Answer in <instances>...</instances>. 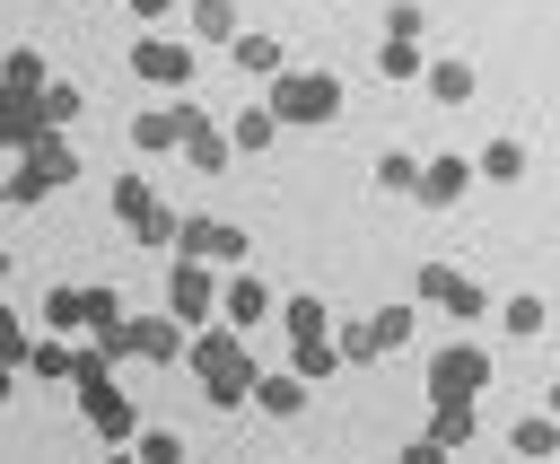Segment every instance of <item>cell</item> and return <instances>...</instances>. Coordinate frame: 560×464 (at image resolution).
Here are the masks:
<instances>
[{
  "mask_svg": "<svg viewBox=\"0 0 560 464\" xmlns=\"http://www.w3.org/2000/svg\"><path fill=\"white\" fill-rule=\"evenodd\" d=\"M411 333H420V306H376L359 324V350L368 359H394V350H411Z\"/></svg>",
  "mask_w": 560,
  "mask_h": 464,
  "instance_id": "14",
  "label": "cell"
},
{
  "mask_svg": "<svg viewBox=\"0 0 560 464\" xmlns=\"http://www.w3.org/2000/svg\"><path fill=\"white\" fill-rule=\"evenodd\" d=\"M508 446H516L525 464H542V455H560V420H551V411H525V420L508 429Z\"/></svg>",
  "mask_w": 560,
  "mask_h": 464,
  "instance_id": "24",
  "label": "cell"
},
{
  "mask_svg": "<svg viewBox=\"0 0 560 464\" xmlns=\"http://www.w3.org/2000/svg\"><path fill=\"white\" fill-rule=\"evenodd\" d=\"M411 184H420V158H411V149H385V158H376V193H402V201H411Z\"/></svg>",
  "mask_w": 560,
  "mask_h": 464,
  "instance_id": "31",
  "label": "cell"
},
{
  "mask_svg": "<svg viewBox=\"0 0 560 464\" xmlns=\"http://www.w3.org/2000/svg\"><path fill=\"white\" fill-rule=\"evenodd\" d=\"M122 9H131V18H140V26H158V18H166V9H175V0H122Z\"/></svg>",
  "mask_w": 560,
  "mask_h": 464,
  "instance_id": "42",
  "label": "cell"
},
{
  "mask_svg": "<svg viewBox=\"0 0 560 464\" xmlns=\"http://www.w3.org/2000/svg\"><path fill=\"white\" fill-rule=\"evenodd\" d=\"M184 368L201 376V394L228 411V403H245V385H254V359H245V333H228V324H201V333H184Z\"/></svg>",
  "mask_w": 560,
  "mask_h": 464,
  "instance_id": "2",
  "label": "cell"
},
{
  "mask_svg": "<svg viewBox=\"0 0 560 464\" xmlns=\"http://www.w3.org/2000/svg\"><path fill=\"white\" fill-rule=\"evenodd\" d=\"M105 464H131V446H114V455H105Z\"/></svg>",
  "mask_w": 560,
  "mask_h": 464,
  "instance_id": "44",
  "label": "cell"
},
{
  "mask_svg": "<svg viewBox=\"0 0 560 464\" xmlns=\"http://www.w3.org/2000/svg\"><path fill=\"white\" fill-rule=\"evenodd\" d=\"M420 26H429L420 0H394V9H385V35H394V44H420Z\"/></svg>",
  "mask_w": 560,
  "mask_h": 464,
  "instance_id": "39",
  "label": "cell"
},
{
  "mask_svg": "<svg viewBox=\"0 0 560 464\" xmlns=\"http://www.w3.org/2000/svg\"><path fill=\"white\" fill-rule=\"evenodd\" d=\"M192 35L210 44V53H228L245 26H236V0H192Z\"/></svg>",
  "mask_w": 560,
  "mask_h": 464,
  "instance_id": "26",
  "label": "cell"
},
{
  "mask_svg": "<svg viewBox=\"0 0 560 464\" xmlns=\"http://www.w3.org/2000/svg\"><path fill=\"white\" fill-rule=\"evenodd\" d=\"M175 149H184V158H192V166H201V175H219V166H228V131H219V123H210V114H201V123H192V131H184V140H175Z\"/></svg>",
  "mask_w": 560,
  "mask_h": 464,
  "instance_id": "27",
  "label": "cell"
},
{
  "mask_svg": "<svg viewBox=\"0 0 560 464\" xmlns=\"http://www.w3.org/2000/svg\"><path fill=\"white\" fill-rule=\"evenodd\" d=\"M446 289H455V271H446V263H420V298H429V306H446Z\"/></svg>",
  "mask_w": 560,
  "mask_h": 464,
  "instance_id": "40",
  "label": "cell"
},
{
  "mask_svg": "<svg viewBox=\"0 0 560 464\" xmlns=\"http://www.w3.org/2000/svg\"><path fill=\"white\" fill-rule=\"evenodd\" d=\"M420 61H429L420 44H394V35L376 44V79H420Z\"/></svg>",
  "mask_w": 560,
  "mask_h": 464,
  "instance_id": "34",
  "label": "cell"
},
{
  "mask_svg": "<svg viewBox=\"0 0 560 464\" xmlns=\"http://www.w3.org/2000/svg\"><path fill=\"white\" fill-rule=\"evenodd\" d=\"M420 79H429V96H438V105H464V96L481 88V70H472V61H455V53H446V61H420Z\"/></svg>",
  "mask_w": 560,
  "mask_h": 464,
  "instance_id": "18",
  "label": "cell"
},
{
  "mask_svg": "<svg viewBox=\"0 0 560 464\" xmlns=\"http://www.w3.org/2000/svg\"><path fill=\"white\" fill-rule=\"evenodd\" d=\"M262 114L271 123H341V79H324V70H271Z\"/></svg>",
  "mask_w": 560,
  "mask_h": 464,
  "instance_id": "3",
  "label": "cell"
},
{
  "mask_svg": "<svg viewBox=\"0 0 560 464\" xmlns=\"http://www.w3.org/2000/svg\"><path fill=\"white\" fill-rule=\"evenodd\" d=\"M26 341H35V333H26V315H18V306H0V368H18V359H26Z\"/></svg>",
  "mask_w": 560,
  "mask_h": 464,
  "instance_id": "38",
  "label": "cell"
},
{
  "mask_svg": "<svg viewBox=\"0 0 560 464\" xmlns=\"http://www.w3.org/2000/svg\"><path fill=\"white\" fill-rule=\"evenodd\" d=\"M228 61H236V70H254V79L289 70V61H280V35H236V44H228Z\"/></svg>",
  "mask_w": 560,
  "mask_h": 464,
  "instance_id": "30",
  "label": "cell"
},
{
  "mask_svg": "<svg viewBox=\"0 0 560 464\" xmlns=\"http://www.w3.org/2000/svg\"><path fill=\"white\" fill-rule=\"evenodd\" d=\"M280 140V123L262 114V105H245V114H228V158H262Z\"/></svg>",
  "mask_w": 560,
  "mask_h": 464,
  "instance_id": "19",
  "label": "cell"
},
{
  "mask_svg": "<svg viewBox=\"0 0 560 464\" xmlns=\"http://www.w3.org/2000/svg\"><path fill=\"white\" fill-rule=\"evenodd\" d=\"M18 368H26V376H35V385H61V376H70V341H61V333H35V341H26V359H18Z\"/></svg>",
  "mask_w": 560,
  "mask_h": 464,
  "instance_id": "22",
  "label": "cell"
},
{
  "mask_svg": "<svg viewBox=\"0 0 560 464\" xmlns=\"http://www.w3.org/2000/svg\"><path fill=\"white\" fill-rule=\"evenodd\" d=\"M114 219H122L140 245H166V236H175V210H166V193H158L149 175H122V184H114Z\"/></svg>",
  "mask_w": 560,
  "mask_h": 464,
  "instance_id": "6",
  "label": "cell"
},
{
  "mask_svg": "<svg viewBox=\"0 0 560 464\" xmlns=\"http://www.w3.org/2000/svg\"><path fill=\"white\" fill-rule=\"evenodd\" d=\"M472 175H490V184H516V175H525V140H508V131H499V140H481Z\"/></svg>",
  "mask_w": 560,
  "mask_h": 464,
  "instance_id": "28",
  "label": "cell"
},
{
  "mask_svg": "<svg viewBox=\"0 0 560 464\" xmlns=\"http://www.w3.org/2000/svg\"><path fill=\"white\" fill-rule=\"evenodd\" d=\"M280 333H289V341H315V333H332L324 298H315V289H289V298H280Z\"/></svg>",
  "mask_w": 560,
  "mask_h": 464,
  "instance_id": "21",
  "label": "cell"
},
{
  "mask_svg": "<svg viewBox=\"0 0 560 464\" xmlns=\"http://www.w3.org/2000/svg\"><path fill=\"white\" fill-rule=\"evenodd\" d=\"M122 350H131V359H149V368H166V359H184V324H175L166 306L122 315Z\"/></svg>",
  "mask_w": 560,
  "mask_h": 464,
  "instance_id": "9",
  "label": "cell"
},
{
  "mask_svg": "<svg viewBox=\"0 0 560 464\" xmlns=\"http://www.w3.org/2000/svg\"><path fill=\"white\" fill-rule=\"evenodd\" d=\"M9 394H18V368H0V411H9Z\"/></svg>",
  "mask_w": 560,
  "mask_h": 464,
  "instance_id": "43",
  "label": "cell"
},
{
  "mask_svg": "<svg viewBox=\"0 0 560 464\" xmlns=\"http://www.w3.org/2000/svg\"><path fill=\"white\" fill-rule=\"evenodd\" d=\"M0 280H9V245H0Z\"/></svg>",
  "mask_w": 560,
  "mask_h": 464,
  "instance_id": "45",
  "label": "cell"
},
{
  "mask_svg": "<svg viewBox=\"0 0 560 464\" xmlns=\"http://www.w3.org/2000/svg\"><path fill=\"white\" fill-rule=\"evenodd\" d=\"M394 464H446V446H429V438H411V446H402Z\"/></svg>",
  "mask_w": 560,
  "mask_h": 464,
  "instance_id": "41",
  "label": "cell"
},
{
  "mask_svg": "<svg viewBox=\"0 0 560 464\" xmlns=\"http://www.w3.org/2000/svg\"><path fill=\"white\" fill-rule=\"evenodd\" d=\"M44 333H61V341H79V333H88V306H79V280H52V289H44Z\"/></svg>",
  "mask_w": 560,
  "mask_h": 464,
  "instance_id": "20",
  "label": "cell"
},
{
  "mask_svg": "<svg viewBox=\"0 0 560 464\" xmlns=\"http://www.w3.org/2000/svg\"><path fill=\"white\" fill-rule=\"evenodd\" d=\"M166 315H175L184 333H201V324L219 315V271H210V263H175V271H166Z\"/></svg>",
  "mask_w": 560,
  "mask_h": 464,
  "instance_id": "7",
  "label": "cell"
},
{
  "mask_svg": "<svg viewBox=\"0 0 560 464\" xmlns=\"http://www.w3.org/2000/svg\"><path fill=\"white\" fill-rule=\"evenodd\" d=\"M262 315H271V289H262L254 271H228V280H219V324H228V333H254Z\"/></svg>",
  "mask_w": 560,
  "mask_h": 464,
  "instance_id": "12",
  "label": "cell"
},
{
  "mask_svg": "<svg viewBox=\"0 0 560 464\" xmlns=\"http://www.w3.org/2000/svg\"><path fill=\"white\" fill-rule=\"evenodd\" d=\"M131 464H184V438L175 429H131Z\"/></svg>",
  "mask_w": 560,
  "mask_h": 464,
  "instance_id": "33",
  "label": "cell"
},
{
  "mask_svg": "<svg viewBox=\"0 0 560 464\" xmlns=\"http://www.w3.org/2000/svg\"><path fill=\"white\" fill-rule=\"evenodd\" d=\"M52 70H44V53L35 44H0V88H18V96H35Z\"/></svg>",
  "mask_w": 560,
  "mask_h": 464,
  "instance_id": "25",
  "label": "cell"
},
{
  "mask_svg": "<svg viewBox=\"0 0 560 464\" xmlns=\"http://www.w3.org/2000/svg\"><path fill=\"white\" fill-rule=\"evenodd\" d=\"M79 306H88V333H114V324L131 315V306H122L114 289H79ZM88 333H79V341H88Z\"/></svg>",
  "mask_w": 560,
  "mask_h": 464,
  "instance_id": "35",
  "label": "cell"
},
{
  "mask_svg": "<svg viewBox=\"0 0 560 464\" xmlns=\"http://www.w3.org/2000/svg\"><path fill=\"white\" fill-rule=\"evenodd\" d=\"M332 368H341L332 333H315V341H289V376H298V385H315V376H332Z\"/></svg>",
  "mask_w": 560,
  "mask_h": 464,
  "instance_id": "29",
  "label": "cell"
},
{
  "mask_svg": "<svg viewBox=\"0 0 560 464\" xmlns=\"http://www.w3.org/2000/svg\"><path fill=\"white\" fill-rule=\"evenodd\" d=\"M464 193H472V158H420V184H411L420 210H455Z\"/></svg>",
  "mask_w": 560,
  "mask_h": 464,
  "instance_id": "10",
  "label": "cell"
},
{
  "mask_svg": "<svg viewBox=\"0 0 560 464\" xmlns=\"http://www.w3.org/2000/svg\"><path fill=\"white\" fill-rule=\"evenodd\" d=\"M79 411H88V429L105 438V446H131V429H140V403L105 376V385H79Z\"/></svg>",
  "mask_w": 560,
  "mask_h": 464,
  "instance_id": "8",
  "label": "cell"
},
{
  "mask_svg": "<svg viewBox=\"0 0 560 464\" xmlns=\"http://www.w3.org/2000/svg\"><path fill=\"white\" fill-rule=\"evenodd\" d=\"M105 376H114V359H105L96 341H70V376H61V385H105Z\"/></svg>",
  "mask_w": 560,
  "mask_h": 464,
  "instance_id": "36",
  "label": "cell"
},
{
  "mask_svg": "<svg viewBox=\"0 0 560 464\" xmlns=\"http://www.w3.org/2000/svg\"><path fill=\"white\" fill-rule=\"evenodd\" d=\"M542 324H551V306H542V298H508V306H499V333H516V341H534Z\"/></svg>",
  "mask_w": 560,
  "mask_h": 464,
  "instance_id": "32",
  "label": "cell"
},
{
  "mask_svg": "<svg viewBox=\"0 0 560 464\" xmlns=\"http://www.w3.org/2000/svg\"><path fill=\"white\" fill-rule=\"evenodd\" d=\"M472 429H481V411H472V403H429V446H446V455H455Z\"/></svg>",
  "mask_w": 560,
  "mask_h": 464,
  "instance_id": "23",
  "label": "cell"
},
{
  "mask_svg": "<svg viewBox=\"0 0 560 464\" xmlns=\"http://www.w3.org/2000/svg\"><path fill=\"white\" fill-rule=\"evenodd\" d=\"M446 315H455V324H481V315H490V298H481L464 271H455V289H446Z\"/></svg>",
  "mask_w": 560,
  "mask_h": 464,
  "instance_id": "37",
  "label": "cell"
},
{
  "mask_svg": "<svg viewBox=\"0 0 560 464\" xmlns=\"http://www.w3.org/2000/svg\"><path fill=\"white\" fill-rule=\"evenodd\" d=\"M192 123H201V105H149V114H131V149L158 158V149H175Z\"/></svg>",
  "mask_w": 560,
  "mask_h": 464,
  "instance_id": "11",
  "label": "cell"
},
{
  "mask_svg": "<svg viewBox=\"0 0 560 464\" xmlns=\"http://www.w3.org/2000/svg\"><path fill=\"white\" fill-rule=\"evenodd\" d=\"M245 403H254V411H271V420H298V411H306V385H298L289 368H254Z\"/></svg>",
  "mask_w": 560,
  "mask_h": 464,
  "instance_id": "15",
  "label": "cell"
},
{
  "mask_svg": "<svg viewBox=\"0 0 560 464\" xmlns=\"http://www.w3.org/2000/svg\"><path fill=\"white\" fill-rule=\"evenodd\" d=\"M70 184H79V140L70 131H44L35 149H18L0 166V210H35V201H52Z\"/></svg>",
  "mask_w": 560,
  "mask_h": 464,
  "instance_id": "1",
  "label": "cell"
},
{
  "mask_svg": "<svg viewBox=\"0 0 560 464\" xmlns=\"http://www.w3.org/2000/svg\"><path fill=\"white\" fill-rule=\"evenodd\" d=\"M35 140H44V114H35V96L0 88V158H18V149H35Z\"/></svg>",
  "mask_w": 560,
  "mask_h": 464,
  "instance_id": "16",
  "label": "cell"
},
{
  "mask_svg": "<svg viewBox=\"0 0 560 464\" xmlns=\"http://www.w3.org/2000/svg\"><path fill=\"white\" fill-rule=\"evenodd\" d=\"M429 403H481L490 394V350L481 341H446V350H429Z\"/></svg>",
  "mask_w": 560,
  "mask_h": 464,
  "instance_id": "4",
  "label": "cell"
},
{
  "mask_svg": "<svg viewBox=\"0 0 560 464\" xmlns=\"http://www.w3.org/2000/svg\"><path fill=\"white\" fill-rule=\"evenodd\" d=\"M35 114H44V131H70V123L88 114V88H79V79H44V88H35Z\"/></svg>",
  "mask_w": 560,
  "mask_h": 464,
  "instance_id": "17",
  "label": "cell"
},
{
  "mask_svg": "<svg viewBox=\"0 0 560 464\" xmlns=\"http://www.w3.org/2000/svg\"><path fill=\"white\" fill-rule=\"evenodd\" d=\"M184 263H210V271H236L245 263V228L236 219H175V236H166Z\"/></svg>",
  "mask_w": 560,
  "mask_h": 464,
  "instance_id": "5",
  "label": "cell"
},
{
  "mask_svg": "<svg viewBox=\"0 0 560 464\" xmlns=\"http://www.w3.org/2000/svg\"><path fill=\"white\" fill-rule=\"evenodd\" d=\"M131 70L158 79V88H184V79H192V53H184L175 35H140V44H131Z\"/></svg>",
  "mask_w": 560,
  "mask_h": 464,
  "instance_id": "13",
  "label": "cell"
}]
</instances>
